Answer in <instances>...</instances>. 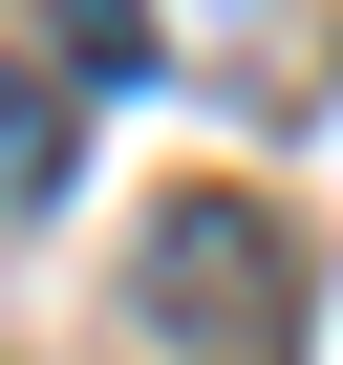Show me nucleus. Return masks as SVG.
Returning <instances> with one entry per match:
<instances>
[{"mask_svg": "<svg viewBox=\"0 0 343 365\" xmlns=\"http://www.w3.org/2000/svg\"><path fill=\"white\" fill-rule=\"evenodd\" d=\"M65 129H86V86L0 43V215H43V194H65Z\"/></svg>", "mask_w": 343, "mask_h": 365, "instance_id": "2", "label": "nucleus"}, {"mask_svg": "<svg viewBox=\"0 0 343 365\" xmlns=\"http://www.w3.org/2000/svg\"><path fill=\"white\" fill-rule=\"evenodd\" d=\"M129 301H150L172 365H300V237L258 194H172L150 258H129Z\"/></svg>", "mask_w": 343, "mask_h": 365, "instance_id": "1", "label": "nucleus"}, {"mask_svg": "<svg viewBox=\"0 0 343 365\" xmlns=\"http://www.w3.org/2000/svg\"><path fill=\"white\" fill-rule=\"evenodd\" d=\"M65 86H150V0H65Z\"/></svg>", "mask_w": 343, "mask_h": 365, "instance_id": "3", "label": "nucleus"}]
</instances>
